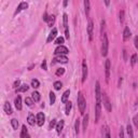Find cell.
<instances>
[{"instance_id": "cell-1", "label": "cell", "mask_w": 138, "mask_h": 138, "mask_svg": "<svg viewBox=\"0 0 138 138\" xmlns=\"http://www.w3.org/2000/svg\"><path fill=\"white\" fill-rule=\"evenodd\" d=\"M108 47H109V42H108L107 34L102 33V37H101V55L102 56H107V54H108Z\"/></svg>"}, {"instance_id": "cell-2", "label": "cell", "mask_w": 138, "mask_h": 138, "mask_svg": "<svg viewBox=\"0 0 138 138\" xmlns=\"http://www.w3.org/2000/svg\"><path fill=\"white\" fill-rule=\"evenodd\" d=\"M78 106L80 109V113L84 114V111H85V108H86V101L84 99V96L81 92H79V94H78Z\"/></svg>"}, {"instance_id": "cell-3", "label": "cell", "mask_w": 138, "mask_h": 138, "mask_svg": "<svg viewBox=\"0 0 138 138\" xmlns=\"http://www.w3.org/2000/svg\"><path fill=\"white\" fill-rule=\"evenodd\" d=\"M55 55H65V54H68L69 53V50L64 47V45H58L56 49H55Z\"/></svg>"}, {"instance_id": "cell-4", "label": "cell", "mask_w": 138, "mask_h": 138, "mask_svg": "<svg viewBox=\"0 0 138 138\" xmlns=\"http://www.w3.org/2000/svg\"><path fill=\"white\" fill-rule=\"evenodd\" d=\"M63 18H64V28H65V37L69 39L70 34H69V28H68V15L67 14H64L63 15Z\"/></svg>"}, {"instance_id": "cell-5", "label": "cell", "mask_w": 138, "mask_h": 138, "mask_svg": "<svg viewBox=\"0 0 138 138\" xmlns=\"http://www.w3.org/2000/svg\"><path fill=\"white\" fill-rule=\"evenodd\" d=\"M102 101H104V106H105V108L107 109V111H111V102H110V99L109 97L107 96V95L104 93L102 94Z\"/></svg>"}, {"instance_id": "cell-6", "label": "cell", "mask_w": 138, "mask_h": 138, "mask_svg": "<svg viewBox=\"0 0 138 138\" xmlns=\"http://www.w3.org/2000/svg\"><path fill=\"white\" fill-rule=\"evenodd\" d=\"M100 112H101L100 101H96V106H95V121L96 122H98L99 118H100Z\"/></svg>"}, {"instance_id": "cell-7", "label": "cell", "mask_w": 138, "mask_h": 138, "mask_svg": "<svg viewBox=\"0 0 138 138\" xmlns=\"http://www.w3.org/2000/svg\"><path fill=\"white\" fill-rule=\"evenodd\" d=\"M101 92H100V84L98 81H96L95 84V97H96V101H100V97H101Z\"/></svg>"}, {"instance_id": "cell-8", "label": "cell", "mask_w": 138, "mask_h": 138, "mask_svg": "<svg viewBox=\"0 0 138 138\" xmlns=\"http://www.w3.org/2000/svg\"><path fill=\"white\" fill-rule=\"evenodd\" d=\"M86 78H87V65H86V60L84 59L82 62V82H85Z\"/></svg>"}, {"instance_id": "cell-9", "label": "cell", "mask_w": 138, "mask_h": 138, "mask_svg": "<svg viewBox=\"0 0 138 138\" xmlns=\"http://www.w3.org/2000/svg\"><path fill=\"white\" fill-rule=\"evenodd\" d=\"M68 62V58L65 55H57L54 59H53L52 64H55V63H62V64H66Z\"/></svg>"}, {"instance_id": "cell-10", "label": "cell", "mask_w": 138, "mask_h": 138, "mask_svg": "<svg viewBox=\"0 0 138 138\" xmlns=\"http://www.w3.org/2000/svg\"><path fill=\"white\" fill-rule=\"evenodd\" d=\"M93 30H94L93 22H92V21H89V25H87V34H89V39H90V41L93 40Z\"/></svg>"}, {"instance_id": "cell-11", "label": "cell", "mask_w": 138, "mask_h": 138, "mask_svg": "<svg viewBox=\"0 0 138 138\" xmlns=\"http://www.w3.org/2000/svg\"><path fill=\"white\" fill-rule=\"evenodd\" d=\"M27 8H28V3H27V2H21L20 5H18V7L16 8V10H15V12H14V15L18 14L20 12H22L23 10L27 9Z\"/></svg>"}, {"instance_id": "cell-12", "label": "cell", "mask_w": 138, "mask_h": 138, "mask_svg": "<svg viewBox=\"0 0 138 138\" xmlns=\"http://www.w3.org/2000/svg\"><path fill=\"white\" fill-rule=\"evenodd\" d=\"M105 72H106V81H109V78H110V59H107L106 60Z\"/></svg>"}, {"instance_id": "cell-13", "label": "cell", "mask_w": 138, "mask_h": 138, "mask_svg": "<svg viewBox=\"0 0 138 138\" xmlns=\"http://www.w3.org/2000/svg\"><path fill=\"white\" fill-rule=\"evenodd\" d=\"M37 124L38 126H42L44 124V120H45V117H44V114L42 113V112H39L37 114Z\"/></svg>"}, {"instance_id": "cell-14", "label": "cell", "mask_w": 138, "mask_h": 138, "mask_svg": "<svg viewBox=\"0 0 138 138\" xmlns=\"http://www.w3.org/2000/svg\"><path fill=\"white\" fill-rule=\"evenodd\" d=\"M56 36H57V29L56 28H53L52 29V31L50 32V34H49V37H48V39H47V41L48 42H51V41H53L56 38Z\"/></svg>"}, {"instance_id": "cell-15", "label": "cell", "mask_w": 138, "mask_h": 138, "mask_svg": "<svg viewBox=\"0 0 138 138\" xmlns=\"http://www.w3.org/2000/svg\"><path fill=\"white\" fill-rule=\"evenodd\" d=\"M3 109H5V112L7 114H11L12 113V107H11L9 101H6L5 105H3Z\"/></svg>"}, {"instance_id": "cell-16", "label": "cell", "mask_w": 138, "mask_h": 138, "mask_svg": "<svg viewBox=\"0 0 138 138\" xmlns=\"http://www.w3.org/2000/svg\"><path fill=\"white\" fill-rule=\"evenodd\" d=\"M64 125H65L64 120H60L58 123L56 124V132H57V134H60V133H62L63 128H64Z\"/></svg>"}, {"instance_id": "cell-17", "label": "cell", "mask_w": 138, "mask_h": 138, "mask_svg": "<svg viewBox=\"0 0 138 138\" xmlns=\"http://www.w3.org/2000/svg\"><path fill=\"white\" fill-rule=\"evenodd\" d=\"M84 10H85L86 16H89L90 10H91V5H90V0H84Z\"/></svg>"}, {"instance_id": "cell-18", "label": "cell", "mask_w": 138, "mask_h": 138, "mask_svg": "<svg viewBox=\"0 0 138 138\" xmlns=\"http://www.w3.org/2000/svg\"><path fill=\"white\" fill-rule=\"evenodd\" d=\"M14 104H15V107H16L17 110H22V98H21V96H17L15 98Z\"/></svg>"}, {"instance_id": "cell-19", "label": "cell", "mask_w": 138, "mask_h": 138, "mask_svg": "<svg viewBox=\"0 0 138 138\" xmlns=\"http://www.w3.org/2000/svg\"><path fill=\"white\" fill-rule=\"evenodd\" d=\"M21 138H25V137H29V134H28V131H27V127L25 125L22 126V132H21Z\"/></svg>"}, {"instance_id": "cell-20", "label": "cell", "mask_w": 138, "mask_h": 138, "mask_svg": "<svg viewBox=\"0 0 138 138\" xmlns=\"http://www.w3.org/2000/svg\"><path fill=\"white\" fill-rule=\"evenodd\" d=\"M129 37H131V30H129V28H128V27H125L124 31H123V40H124V41H126V40H127Z\"/></svg>"}, {"instance_id": "cell-21", "label": "cell", "mask_w": 138, "mask_h": 138, "mask_svg": "<svg viewBox=\"0 0 138 138\" xmlns=\"http://www.w3.org/2000/svg\"><path fill=\"white\" fill-rule=\"evenodd\" d=\"M101 135L104 137H110V132H109V127L107 125L102 126V131H101Z\"/></svg>"}, {"instance_id": "cell-22", "label": "cell", "mask_w": 138, "mask_h": 138, "mask_svg": "<svg viewBox=\"0 0 138 138\" xmlns=\"http://www.w3.org/2000/svg\"><path fill=\"white\" fill-rule=\"evenodd\" d=\"M27 121L30 125H34V122L37 121V119H34V116L32 113H29L28 114V118H27Z\"/></svg>"}, {"instance_id": "cell-23", "label": "cell", "mask_w": 138, "mask_h": 138, "mask_svg": "<svg viewBox=\"0 0 138 138\" xmlns=\"http://www.w3.org/2000/svg\"><path fill=\"white\" fill-rule=\"evenodd\" d=\"M69 95H70V91H69V90H67V91L63 94V97H62V102H63V104H66V102H67Z\"/></svg>"}, {"instance_id": "cell-24", "label": "cell", "mask_w": 138, "mask_h": 138, "mask_svg": "<svg viewBox=\"0 0 138 138\" xmlns=\"http://www.w3.org/2000/svg\"><path fill=\"white\" fill-rule=\"evenodd\" d=\"M31 97H32V99H33V101H34V102L39 101V100H40V98H41L40 94L38 93V92H33V93L31 94Z\"/></svg>"}, {"instance_id": "cell-25", "label": "cell", "mask_w": 138, "mask_h": 138, "mask_svg": "<svg viewBox=\"0 0 138 138\" xmlns=\"http://www.w3.org/2000/svg\"><path fill=\"white\" fill-rule=\"evenodd\" d=\"M87 124H89V116H84V119H83V131L85 132L86 128H87Z\"/></svg>"}, {"instance_id": "cell-26", "label": "cell", "mask_w": 138, "mask_h": 138, "mask_svg": "<svg viewBox=\"0 0 138 138\" xmlns=\"http://www.w3.org/2000/svg\"><path fill=\"white\" fill-rule=\"evenodd\" d=\"M71 107H72V104H71L70 101H67V102H66V108H65V113H66L67 116L69 114V112H70Z\"/></svg>"}, {"instance_id": "cell-27", "label": "cell", "mask_w": 138, "mask_h": 138, "mask_svg": "<svg viewBox=\"0 0 138 138\" xmlns=\"http://www.w3.org/2000/svg\"><path fill=\"white\" fill-rule=\"evenodd\" d=\"M55 100H56V96L53 92H50V104L51 105H54L55 104Z\"/></svg>"}, {"instance_id": "cell-28", "label": "cell", "mask_w": 138, "mask_h": 138, "mask_svg": "<svg viewBox=\"0 0 138 138\" xmlns=\"http://www.w3.org/2000/svg\"><path fill=\"white\" fill-rule=\"evenodd\" d=\"M53 86H54V89L56 91H59L63 87V84H62L60 81H56V82H54V84H53Z\"/></svg>"}, {"instance_id": "cell-29", "label": "cell", "mask_w": 138, "mask_h": 138, "mask_svg": "<svg viewBox=\"0 0 138 138\" xmlns=\"http://www.w3.org/2000/svg\"><path fill=\"white\" fill-rule=\"evenodd\" d=\"M126 131H127V134H128V136L129 137H134V132H133V128H132V126L131 125H127V126H126Z\"/></svg>"}, {"instance_id": "cell-30", "label": "cell", "mask_w": 138, "mask_h": 138, "mask_svg": "<svg viewBox=\"0 0 138 138\" xmlns=\"http://www.w3.org/2000/svg\"><path fill=\"white\" fill-rule=\"evenodd\" d=\"M11 125H12V127L14 129H17V127H18V121L16 120V119H12V120H11Z\"/></svg>"}, {"instance_id": "cell-31", "label": "cell", "mask_w": 138, "mask_h": 138, "mask_svg": "<svg viewBox=\"0 0 138 138\" xmlns=\"http://www.w3.org/2000/svg\"><path fill=\"white\" fill-rule=\"evenodd\" d=\"M79 127H80V120H79V119H77L76 123H75V132H76L77 135L79 134Z\"/></svg>"}, {"instance_id": "cell-32", "label": "cell", "mask_w": 138, "mask_h": 138, "mask_svg": "<svg viewBox=\"0 0 138 138\" xmlns=\"http://www.w3.org/2000/svg\"><path fill=\"white\" fill-rule=\"evenodd\" d=\"M25 102H26V105H27L28 107H31L32 104H33L32 97H31V98H30V97H26V98H25Z\"/></svg>"}, {"instance_id": "cell-33", "label": "cell", "mask_w": 138, "mask_h": 138, "mask_svg": "<svg viewBox=\"0 0 138 138\" xmlns=\"http://www.w3.org/2000/svg\"><path fill=\"white\" fill-rule=\"evenodd\" d=\"M29 89V86L27 85V84H23V85H21L20 87H18V92H27Z\"/></svg>"}, {"instance_id": "cell-34", "label": "cell", "mask_w": 138, "mask_h": 138, "mask_svg": "<svg viewBox=\"0 0 138 138\" xmlns=\"http://www.w3.org/2000/svg\"><path fill=\"white\" fill-rule=\"evenodd\" d=\"M39 85H40V82L38 81L37 79L31 80V86L33 87V89H37V87H39Z\"/></svg>"}, {"instance_id": "cell-35", "label": "cell", "mask_w": 138, "mask_h": 138, "mask_svg": "<svg viewBox=\"0 0 138 138\" xmlns=\"http://www.w3.org/2000/svg\"><path fill=\"white\" fill-rule=\"evenodd\" d=\"M54 22H55V16H54V15H51V16L49 17V20H48L49 26H52L53 24H54Z\"/></svg>"}, {"instance_id": "cell-36", "label": "cell", "mask_w": 138, "mask_h": 138, "mask_svg": "<svg viewBox=\"0 0 138 138\" xmlns=\"http://www.w3.org/2000/svg\"><path fill=\"white\" fill-rule=\"evenodd\" d=\"M137 59H138L137 54H133V55H132V58H131V64H132V66H134V65L137 63Z\"/></svg>"}, {"instance_id": "cell-37", "label": "cell", "mask_w": 138, "mask_h": 138, "mask_svg": "<svg viewBox=\"0 0 138 138\" xmlns=\"http://www.w3.org/2000/svg\"><path fill=\"white\" fill-rule=\"evenodd\" d=\"M55 43L56 44H58V45H62L64 43V38L63 37H58L57 39L55 40Z\"/></svg>"}, {"instance_id": "cell-38", "label": "cell", "mask_w": 138, "mask_h": 138, "mask_svg": "<svg viewBox=\"0 0 138 138\" xmlns=\"http://www.w3.org/2000/svg\"><path fill=\"white\" fill-rule=\"evenodd\" d=\"M65 74V69L64 68H59V69H57V71H56V76H63Z\"/></svg>"}, {"instance_id": "cell-39", "label": "cell", "mask_w": 138, "mask_h": 138, "mask_svg": "<svg viewBox=\"0 0 138 138\" xmlns=\"http://www.w3.org/2000/svg\"><path fill=\"white\" fill-rule=\"evenodd\" d=\"M133 122H134V124H135L136 127L138 128V114L134 116V118H133Z\"/></svg>"}, {"instance_id": "cell-40", "label": "cell", "mask_w": 138, "mask_h": 138, "mask_svg": "<svg viewBox=\"0 0 138 138\" xmlns=\"http://www.w3.org/2000/svg\"><path fill=\"white\" fill-rule=\"evenodd\" d=\"M55 126H56V120H55V119H53V120L50 122V128L52 129L53 127H55Z\"/></svg>"}, {"instance_id": "cell-41", "label": "cell", "mask_w": 138, "mask_h": 138, "mask_svg": "<svg viewBox=\"0 0 138 138\" xmlns=\"http://www.w3.org/2000/svg\"><path fill=\"white\" fill-rule=\"evenodd\" d=\"M41 68L43 69V70H48V66H47V60H43V63L41 64Z\"/></svg>"}, {"instance_id": "cell-42", "label": "cell", "mask_w": 138, "mask_h": 138, "mask_svg": "<svg viewBox=\"0 0 138 138\" xmlns=\"http://www.w3.org/2000/svg\"><path fill=\"white\" fill-rule=\"evenodd\" d=\"M120 22L121 23L124 22V11H121L120 12Z\"/></svg>"}, {"instance_id": "cell-43", "label": "cell", "mask_w": 138, "mask_h": 138, "mask_svg": "<svg viewBox=\"0 0 138 138\" xmlns=\"http://www.w3.org/2000/svg\"><path fill=\"white\" fill-rule=\"evenodd\" d=\"M20 85H21V82H20V80H17V81H15L14 82V87H15V89H17V87H20Z\"/></svg>"}, {"instance_id": "cell-44", "label": "cell", "mask_w": 138, "mask_h": 138, "mask_svg": "<svg viewBox=\"0 0 138 138\" xmlns=\"http://www.w3.org/2000/svg\"><path fill=\"white\" fill-rule=\"evenodd\" d=\"M134 41H135V47L138 49V37H135V40Z\"/></svg>"}, {"instance_id": "cell-45", "label": "cell", "mask_w": 138, "mask_h": 138, "mask_svg": "<svg viewBox=\"0 0 138 138\" xmlns=\"http://www.w3.org/2000/svg\"><path fill=\"white\" fill-rule=\"evenodd\" d=\"M49 17H50V16H48V14H47V13H44V15H43V20L48 22V20H49Z\"/></svg>"}, {"instance_id": "cell-46", "label": "cell", "mask_w": 138, "mask_h": 138, "mask_svg": "<svg viewBox=\"0 0 138 138\" xmlns=\"http://www.w3.org/2000/svg\"><path fill=\"white\" fill-rule=\"evenodd\" d=\"M124 136V132H123V128L121 127V131H120V137H123Z\"/></svg>"}, {"instance_id": "cell-47", "label": "cell", "mask_w": 138, "mask_h": 138, "mask_svg": "<svg viewBox=\"0 0 138 138\" xmlns=\"http://www.w3.org/2000/svg\"><path fill=\"white\" fill-rule=\"evenodd\" d=\"M63 5H64V7H67V6H68V0H64Z\"/></svg>"}, {"instance_id": "cell-48", "label": "cell", "mask_w": 138, "mask_h": 138, "mask_svg": "<svg viewBox=\"0 0 138 138\" xmlns=\"http://www.w3.org/2000/svg\"><path fill=\"white\" fill-rule=\"evenodd\" d=\"M105 5H106L107 7H108V6L110 5V0H105Z\"/></svg>"}, {"instance_id": "cell-49", "label": "cell", "mask_w": 138, "mask_h": 138, "mask_svg": "<svg viewBox=\"0 0 138 138\" xmlns=\"http://www.w3.org/2000/svg\"><path fill=\"white\" fill-rule=\"evenodd\" d=\"M124 58L126 59V51H125V50H124Z\"/></svg>"}, {"instance_id": "cell-50", "label": "cell", "mask_w": 138, "mask_h": 138, "mask_svg": "<svg viewBox=\"0 0 138 138\" xmlns=\"http://www.w3.org/2000/svg\"><path fill=\"white\" fill-rule=\"evenodd\" d=\"M136 106H138V100H137V101H136Z\"/></svg>"}]
</instances>
